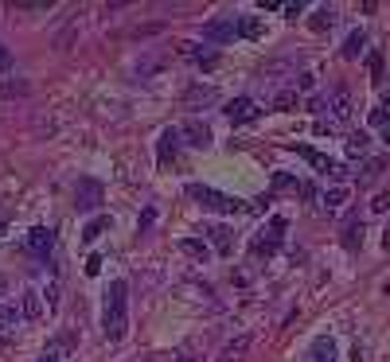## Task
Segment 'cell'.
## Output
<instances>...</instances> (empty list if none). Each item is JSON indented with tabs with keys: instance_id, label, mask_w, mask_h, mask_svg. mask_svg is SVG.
Here are the masks:
<instances>
[{
	"instance_id": "obj_38",
	"label": "cell",
	"mask_w": 390,
	"mask_h": 362,
	"mask_svg": "<svg viewBox=\"0 0 390 362\" xmlns=\"http://www.w3.org/2000/svg\"><path fill=\"white\" fill-rule=\"evenodd\" d=\"M4 288H8V280H4V277H0V292H4Z\"/></svg>"
},
{
	"instance_id": "obj_20",
	"label": "cell",
	"mask_w": 390,
	"mask_h": 362,
	"mask_svg": "<svg viewBox=\"0 0 390 362\" xmlns=\"http://www.w3.org/2000/svg\"><path fill=\"white\" fill-rule=\"evenodd\" d=\"M180 250H184L187 257H195V261H207V257H211L207 242H199V238H184V242H180Z\"/></svg>"
},
{
	"instance_id": "obj_21",
	"label": "cell",
	"mask_w": 390,
	"mask_h": 362,
	"mask_svg": "<svg viewBox=\"0 0 390 362\" xmlns=\"http://www.w3.org/2000/svg\"><path fill=\"white\" fill-rule=\"evenodd\" d=\"M106 230H110V214H98V219H94L90 226L82 230V242H86V245H90V242H98V238H102Z\"/></svg>"
},
{
	"instance_id": "obj_12",
	"label": "cell",
	"mask_w": 390,
	"mask_h": 362,
	"mask_svg": "<svg viewBox=\"0 0 390 362\" xmlns=\"http://www.w3.org/2000/svg\"><path fill=\"white\" fill-rule=\"evenodd\" d=\"M176 148H180V129H164L161 144H156V160H161V168H168V160L176 156Z\"/></svg>"
},
{
	"instance_id": "obj_7",
	"label": "cell",
	"mask_w": 390,
	"mask_h": 362,
	"mask_svg": "<svg viewBox=\"0 0 390 362\" xmlns=\"http://www.w3.org/2000/svg\"><path fill=\"white\" fill-rule=\"evenodd\" d=\"M222 113H227L230 125H246V121H254L262 110H258L254 98H234V101H227V110H222Z\"/></svg>"
},
{
	"instance_id": "obj_28",
	"label": "cell",
	"mask_w": 390,
	"mask_h": 362,
	"mask_svg": "<svg viewBox=\"0 0 390 362\" xmlns=\"http://www.w3.org/2000/svg\"><path fill=\"white\" fill-rule=\"evenodd\" d=\"M332 105H336V117H348V113H351V98L344 90L336 93V101H332Z\"/></svg>"
},
{
	"instance_id": "obj_36",
	"label": "cell",
	"mask_w": 390,
	"mask_h": 362,
	"mask_svg": "<svg viewBox=\"0 0 390 362\" xmlns=\"http://www.w3.org/2000/svg\"><path fill=\"white\" fill-rule=\"evenodd\" d=\"M4 230H8V211L0 207V234H4Z\"/></svg>"
},
{
	"instance_id": "obj_24",
	"label": "cell",
	"mask_w": 390,
	"mask_h": 362,
	"mask_svg": "<svg viewBox=\"0 0 390 362\" xmlns=\"http://www.w3.org/2000/svg\"><path fill=\"white\" fill-rule=\"evenodd\" d=\"M324 211H339V207H344V202H348V187H332L328 195H324Z\"/></svg>"
},
{
	"instance_id": "obj_9",
	"label": "cell",
	"mask_w": 390,
	"mask_h": 362,
	"mask_svg": "<svg viewBox=\"0 0 390 362\" xmlns=\"http://www.w3.org/2000/svg\"><path fill=\"white\" fill-rule=\"evenodd\" d=\"M203 234L215 242V253H219V257H230V253H234V238H230L234 230H230V226L215 222V226H203Z\"/></svg>"
},
{
	"instance_id": "obj_34",
	"label": "cell",
	"mask_w": 390,
	"mask_h": 362,
	"mask_svg": "<svg viewBox=\"0 0 390 362\" xmlns=\"http://www.w3.org/2000/svg\"><path fill=\"white\" fill-rule=\"evenodd\" d=\"M371 75L382 78V59H379V55H371Z\"/></svg>"
},
{
	"instance_id": "obj_3",
	"label": "cell",
	"mask_w": 390,
	"mask_h": 362,
	"mask_svg": "<svg viewBox=\"0 0 390 362\" xmlns=\"http://www.w3.org/2000/svg\"><path fill=\"white\" fill-rule=\"evenodd\" d=\"M285 230H289V222L281 219V214H273L270 230H262V234L250 242V253H254V257H273V253H277V245H281V238H285Z\"/></svg>"
},
{
	"instance_id": "obj_15",
	"label": "cell",
	"mask_w": 390,
	"mask_h": 362,
	"mask_svg": "<svg viewBox=\"0 0 390 362\" xmlns=\"http://www.w3.org/2000/svg\"><path fill=\"white\" fill-rule=\"evenodd\" d=\"M67 347H70V335H59L43 347V358L39 362H67Z\"/></svg>"
},
{
	"instance_id": "obj_32",
	"label": "cell",
	"mask_w": 390,
	"mask_h": 362,
	"mask_svg": "<svg viewBox=\"0 0 390 362\" xmlns=\"http://www.w3.org/2000/svg\"><path fill=\"white\" fill-rule=\"evenodd\" d=\"M348 152H351V156H356V152H367V136H363V133H356V136L348 141Z\"/></svg>"
},
{
	"instance_id": "obj_26",
	"label": "cell",
	"mask_w": 390,
	"mask_h": 362,
	"mask_svg": "<svg viewBox=\"0 0 390 362\" xmlns=\"http://www.w3.org/2000/svg\"><path fill=\"white\" fill-rule=\"evenodd\" d=\"M371 125H386V129H390V93L382 98L379 110H371Z\"/></svg>"
},
{
	"instance_id": "obj_14",
	"label": "cell",
	"mask_w": 390,
	"mask_h": 362,
	"mask_svg": "<svg viewBox=\"0 0 390 362\" xmlns=\"http://www.w3.org/2000/svg\"><path fill=\"white\" fill-rule=\"evenodd\" d=\"M180 47H184V55H191L199 70H215V67H219V55H215V51H195V43H180Z\"/></svg>"
},
{
	"instance_id": "obj_4",
	"label": "cell",
	"mask_w": 390,
	"mask_h": 362,
	"mask_svg": "<svg viewBox=\"0 0 390 362\" xmlns=\"http://www.w3.org/2000/svg\"><path fill=\"white\" fill-rule=\"evenodd\" d=\"M106 202V187L98 183V179H90V176H82L75 183V211H82V214H90V211H98Z\"/></svg>"
},
{
	"instance_id": "obj_10",
	"label": "cell",
	"mask_w": 390,
	"mask_h": 362,
	"mask_svg": "<svg viewBox=\"0 0 390 362\" xmlns=\"http://www.w3.org/2000/svg\"><path fill=\"white\" fill-rule=\"evenodd\" d=\"M180 136H187V144H195V148H207V144H211V129H207V121H199V117H187L184 129H180Z\"/></svg>"
},
{
	"instance_id": "obj_16",
	"label": "cell",
	"mask_w": 390,
	"mask_h": 362,
	"mask_svg": "<svg viewBox=\"0 0 390 362\" xmlns=\"http://www.w3.org/2000/svg\"><path fill=\"white\" fill-rule=\"evenodd\" d=\"M250 343H254L250 335H238V339H230V343L222 347V362H242V354L250 351Z\"/></svg>"
},
{
	"instance_id": "obj_17",
	"label": "cell",
	"mask_w": 390,
	"mask_h": 362,
	"mask_svg": "<svg viewBox=\"0 0 390 362\" xmlns=\"http://www.w3.org/2000/svg\"><path fill=\"white\" fill-rule=\"evenodd\" d=\"M363 43H367L363 27H356V32L344 39V59H359V55H363Z\"/></svg>"
},
{
	"instance_id": "obj_35",
	"label": "cell",
	"mask_w": 390,
	"mask_h": 362,
	"mask_svg": "<svg viewBox=\"0 0 390 362\" xmlns=\"http://www.w3.org/2000/svg\"><path fill=\"white\" fill-rule=\"evenodd\" d=\"M371 207H375V211H386V207H390V195H379V199H375Z\"/></svg>"
},
{
	"instance_id": "obj_31",
	"label": "cell",
	"mask_w": 390,
	"mask_h": 362,
	"mask_svg": "<svg viewBox=\"0 0 390 362\" xmlns=\"http://www.w3.org/2000/svg\"><path fill=\"white\" fill-rule=\"evenodd\" d=\"M98 273H102V257L90 253V257H86V277H98Z\"/></svg>"
},
{
	"instance_id": "obj_11",
	"label": "cell",
	"mask_w": 390,
	"mask_h": 362,
	"mask_svg": "<svg viewBox=\"0 0 390 362\" xmlns=\"http://www.w3.org/2000/svg\"><path fill=\"white\" fill-rule=\"evenodd\" d=\"M305 362H336V343H332V335H316L308 354H305Z\"/></svg>"
},
{
	"instance_id": "obj_13",
	"label": "cell",
	"mask_w": 390,
	"mask_h": 362,
	"mask_svg": "<svg viewBox=\"0 0 390 362\" xmlns=\"http://www.w3.org/2000/svg\"><path fill=\"white\" fill-rule=\"evenodd\" d=\"M339 242H344V250H351V253L363 245V219H359V214H351V219L344 222V238H339Z\"/></svg>"
},
{
	"instance_id": "obj_29",
	"label": "cell",
	"mask_w": 390,
	"mask_h": 362,
	"mask_svg": "<svg viewBox=\"0 0 390 362\" xmlns=\"http://www.w3.org/2000/svg\"><path fill=\"white\" fill-rule=\"evenodd\" d=\"M382 168H386V160H371V164H367V168H363V183H371V179L379 176Z\"/></svg>"
},
{
	"instance_id": "obj_37",
	"label": "cell",
	"mask_w": 390,
	"mask_h": 362,
	"mask_svg": "<svg viewBox=\"0 0 390 362\" xmlns=\"http://www.w3.org/2000/svg\"><path fill=\"white\" fill-rule=\"evenodd\" d=\"M382 245H386V250H390V226H386V234H382Z\"/></svg>"
},
{
	"instance_id": "obj_27",
	"label": "cell",
	"mask_w": 390,
	"mask_h": 362,
	"mask_svg": "<svg viewBox=\"0 0 390 362\" xmlns=\"http://www.w3.org/2000/svg\"><path fill=\"white\" fill-rule=\"evenodd\" d=\"M242 35H246V39H258V35H262V20H258V16H242Z\"/></svg>"
},
{
	"instance_id": "obj_5",
	"label": "cell",
	"mask_w": 390,
	"mask_h": 362,
	"mask_svg": "<svg viewBox=\"0 0 390 362\" xmlns=\"http://www.w3.org/2000/svg\"><path fill=\"white\" fill-rule=\"evenodd\" d=\"M238 35H242V16H222V20L203 24V39L207 43H234Z\"/></svg>"
},
{
	"instance_id": "obj_39",
	"label": "cell",
	"mask_w": 390,
	"mask_h": 362,
	"mask_svg": "<svg viewBox=\"0 0 390 362\" xmlns=\"http://www.w3.org/2000/svg\"><path fill=\"white\" fill-rule=\"evenodd\" d=\"M382 141H386V144H390V129H386V133H382Z\"/></svg>"
},
{
	"instance_id": "obj_1",
	"label": "cell",
	"mask_w": 390,
	"mask_h": 362,
	"mask_svg": "<svg viewBox=\"0 0 390 362\" xmlns=\"http://www.w3.org/2000/svg\"><path fill=\"white\" fill-rule=\"evenodd\" d=\"M129 331V285L125 280H110L102 300V335L110 343H121Z\"/></svg>"
},
{
	"instance_id": "obj_6",
	"label": "cell",
	"mask_w": 390,
	"mask_h": 362,
	"mask_svg": "<svg viewBox=\"0 0 390 362\" xmlns=\"http://www.w3.org/2000/svg\"><path fill=\"white\" fill-rule=\"evenodd\" d=\"M51 250H55V230L51 226L27 230V253H32V257H51Z\"/></svg>"
},
{
	"instance_id": "obj_18",
	"label": "cell",
	"mask_w": 390,
	"mask_h": 362,
	"mask_svg": "<svg viewBox=\"0 0 390 362\" xmlns=\"http://www.w3.org/2000/svg\"><path fill=\"white\" fill-rule=\"evenodd\" d=\"M20 312H24V320H39V316H43L39 292H32V288H27V292H24V304H20Z\"/></svg>"
},
{
	"instance_id": "obj_33",
	"label": "cell",
	"mask_w": 390,
	"mask_h": 362,
	"mask_svg": "<svg viewBox=\"0 0 390 362\" xmlns=\"http://www.w3.org/2000/svg\"><path fill=\"white\" fill-rule=\"evenodd\" d=\"M8 67H12V51L0 43V70H8Z\"/></svg>"
},
{
	"instance_id": "obj_2",
	"label": "cell",
	"mask_w": 390,
	"mask_h": 362,
	"mask_svg": "<svg viewBox=\"0 0 390 362\" xmlns=\"http://www.w3.org/2000/svg\"><path fill=\"white\" fill-rule=\"evenodd\" d=\"M187 199H195L203 211H215V214H242L246 211V202L234 199V195H222L207 183H187Z\"/></svg>"
},
{
	"instance_id": "obj_30",
	"label": "cell",
	"mask_w": 390,
	"mask_h": 362,
	"mask_svg": "<svg viewBox=\"0 0 390 362\" xmlns=\"http://www.w3.org/2000/svg\"><path fill=\"white\" fill-rule=\"evenodd\" d=\"M297 105V93H277V101H273V110H293Z\"/></svg>"
},
{
	"instance_id": "obj_8",
	"label": "cell",
	"mask_w": 390,
	"mask_h": 362,
	"mask_svg": "<svg viewBox=\"0 0 390 362\" xmlns=\"http://www.w3.org/2000/svg\"><path fill=\"white\" fill-rule=\"evenodd\" d=\"M293 152H297V156H305V160L313 164L316 172H320V176H344V168H339L336 160H328V156H324V152L308 148V144H293Z\"/></svg>"
},
{
	"instance_id": "obj_25",
	"label": "cell",
	"mask_w": 390,
	"mask_h": 362,
	"mask_svg": "<svg viewBox=\"0 0 390 362\" xmlns=\"http://www.w3.org/2000/svg\"><path fill=\"white\" fill-rule=\"evenodd\" d=\"M277 191H301V183L293 176H285V172H277V176H273V195Z\"/></svg>"
},
{
	"instance_id": "obj_22",
	"label": "cell",
	"mask_w": 390,
	"mask_h": 362,
	"mask_svg": "<svg viewBox=\"0 0 390 362\" xmlns=\"http://www.w3.org/2000/svg\"><path fill=\"white\" fill-rule=\"evenodd\" d=\"M199 101H215V86H191V90L184 93L187 110H191V105H199Z\"/></svg>"
},
{
	"instance_id": "obj_19",
	"label": "cell",
	"mask_w": 390,
	"mask_h": 362,
	"mask_svg": "<svg viewBox=\"0 0 390 362\" xmlns=\"http://www.w3.org/2000/svg\"><path fill=\"white\" fill-rule=\"evenodd\" d=\"M24 320V312L16 308V300H0V328H16Z\"/></svg>"
},
{
	"instance_id": "obj_23",
	"label": "cell",
	"mask_w": 390,
	"mask_h": 362,
	"mask_svg": "<svg viewBox=\"0 0 390 362\" xmlns=\"http://www.w3.org/2000/svg\"><path fill=\"white\" fill-rule=\"evenodd\" d=\"M332 24H336V8H316L313 20H308V27H313V32H328Z\"/></svg>"
}]
</instances>
